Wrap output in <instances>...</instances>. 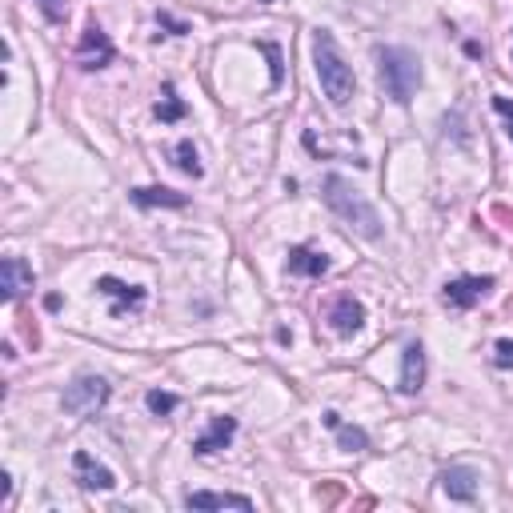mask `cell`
Segmentation results:
<instances>
[{
	"label": "cell",
	"mask_w": 513,
	"mask_h": 513,
	"mask_svg": "<svg viewBox=\"0 0 513 513\" xmlns=\"http://www.w3.org/2000/svg\"><path fill=\"white\" fill-rule=\"evenodd\" d=\"M313 69H317V81H321V92L329 97V105H337V109L349 105L357 81H353V69L337 52V41L325 29L313 33Z\"/></svg>",
	"instance_id": "cell-1"
},
{
	"label": "cell",
	"mask_w": 513,
	"mask_h": 513,
	"mask_svg": "<svg viewBox=\"0 0 513 513\" xmlns=\"http://www.w3.org/2000/svg\"><path fill=\"white\" fill-rule=\"evenodd\" d=\"M321 189H325V204H329L333 213H337V217L345 221V225L349 229H357L361 237H369V241H377L381 233V217H377V209H373V204L361 197L357 189H353L349 181H345V176H337V173H329L321 181Z\"/></svg>",
	"instance_id": "cell-2"
},
{
	"label": "cell",
	"mask_w": 513,
	"mask_h": 513,
	"mask_svg": "<svg viewBox=\"0 0 513 513\" xmlns=\"http://www.w3.org/2000/svg\"><path fill=\"white\" fill-rule=\"evenodd\" d=\"M377 81L389 100L409 105L422 89V61L409 49H377Z\"/></svg>",
	"instance_id": "cell-3"
},
{
	"label": "cell",
	"mask_w": 513,
	"mask_h": 513,
	"mask_svg": "<svg viewBox=\"0 0 513 513\" xmlns=\"http://www.w3.org/2000/svg\"><path fill=\"white\" fill-rule=\"evenodd\" d=\"M109 394H113V389H109L105 377H92V373H85V377H77L69 389H64L61 405H64V413H72V417H92L97 409H105Z\"/></svg>",
	"instance_id": "cell-4"
},
{
	"label": "cell",
	"mask_w": 513,
	"mask_h": 513,
	"mask_svg": "<svg viewBox=\"0 0 513 513\" xmlns=\"http://www.w3.org/2000/svg\"><path fill=\"white\" fill-rule=\"evenodd\" d=\"M489 289H493V277H453V281H445V289H442V301L450 305V309L465 313V309H473V305H481L485 297H489Z\"/></svg>",
	"instance_id": "cell-5"
},
{
	"label": "cell",
	"mask_w": 513,
	"mask_h": 513,
	"mask_svg": "<svg viewBox=\"0 0 513 513\" xmlns=\"http://www.w3.org/2000/svg\"><path fill=\"white\" fill-rule=\"evenodd\" d=\"M117 49L113 41H109V33L100 29V24H89L85 33H81V44H77V64L81 69H105V64H113Z\"/></svg>",
	"instance_id": "cell-6"
},
{
	"label": "cell",
	"mask_w": 513,
	"mask_h": 513,
	"mask_svg": "<svg viewBox=\"0 0 513 513\" xmlns=\"http://www.w3.org/2000/svg\"><path fill=\"white\" fill-rule=\"evenodd\" d=\"M329 325H333V333H341V337H353V333L366 325V305H361L353 293H337L329 305Z\"/></svg>",
	"instance_id": "cell-7"
},
{
	"label": "cell",
	"mask_w": 513,
	"mask_h": 513,
	"mask_svg": "<svg viewBox=\"0 0 513 513\" xmlns=\"http://www.w3.org/2000/svg\"><path fill=\"white\" fill-rule=\"evenodd\" d=\"M422 385H425V349H422V341H409L405 353H401L397 389H401L405 397H413V394H422Z\"/></svg>",
	"instance_id": "cell-8"
},
{
	"label": "cell",
	"mask_w": 513,
	"mask_h": 513,
	"mask_svg": "<svg viewBox=\"0 0 513 513\" xmlns=\"http://www.w3.org/2000/svg\"><path fill=\"white\" fill-rule=\"evenodd\" d=\"M442 489L450 501H465L470 506L473 498H478V470H470V465H450V470H442Z\"/></svg>",
	"instance_id": "cell-9"
},
{
	"label": "cell",
	"mask_w": 513,
	"mask_h": 513,
	"mask_svg": "<svg viewBox=\"0 0 513 513\" xmlns=\"http://www.w3.org/2000/svg\"><path fill=\"white\" fill-rule=\"evenodd\" d=\"M33 269L24 265L21 257H5L0 261V289H5V301H21L24 293L33 289Z\"/></svg>",
	"instance_id": "cell-10"
},
{
	"label": "cell",
	"mask_w": 513,
	"mask_h": 513,
	"mask_svg": "<svg viewBox=\"0 0 513 513\" xmlns=\"http://www.w3.org/2000/svg\"><path fill=\"white\" fill-rule=\"evenodd\" d=\"M72 470H77V481L85 485V489H113L117 485V478H113V470H109V465H100L97 457L92 453H85V450H77L72 453Z\"/></svg>",
	"instance_id": "cell-11"
},
{
	"label": "cell",
	"mask_w": 513,
	"mask_h": 513,
	"mask_svg": "<svg viewBox=\"0 0 513 513\" xmlns=\"http://www.w3.org/2000/svg\"><path fill=\"white\" fill-rule=\"evenodd\" d=\"M97 293L113 297V317L128 313V309H141L145 305V289L141 285H125L117 277H97Z\"/></svg>",
	"instance_id": "cell-12"
},
{
	"label": "cell",
	"mask_w": 513,
	"mask_h": 513,
	"mask_svg": "<svg viewBox=\"0 0 513 513\" xmlns=\"http://www.w3.org/2000/svg\"><path fill=\"white\" fill-rule=\"evenodd\" d=\"M237 437V417H213V425H209V433L197 437L193 442V453L197 457H209V453H217V450H225V445Z\"/></svg>",
	"instance_id": "cell-13"
},
{
	"label": "cell",
	"mask_w": 513,
	"mask_h": 513,
	"mask_svg": "<svg viewBox=\"0 0 513 513\" xmlns=\"http://www.w3.org/2000/svg\"><path fill=\"white\" fill-rule=\"evenodd\" d=\"M329 265H333L329 257L317 253V249H305V245L289 249V261H285V269L293 277H325V273H329Z\"/></svg>",
	"instance_id": "cell-14"
},
{
	"label": "cell",
	"mask_w": 513,
	"mask_h": 513,
	"mask_svg": "<svg viewBox=\"0 0 513 513\" xmlns=\"http://www.w3.org/2000/svg\"><path fill=\"white\" fill-rule=\"evenodd\" d=\"M189 509H253L245 493H189L185 498Z\"/></svg>",
	"instance_id": "cell-15"
},
{
	"label": "cell",
	"mask_w": 513,
	"mask_h": 513,
	"mask_svg": "<svg viewBox=\"0 0 513 513\" xmlns=\"http://www.w3.org/2000/svg\"><path fill=\"white\" fill-rule=\"evenodd\" d=\"M133 201L141 204V209H185L189 204V197L185 193H173V189H161V185H153V189H133Z\"/></svg>",
	"instance_id": "cell-16"
},
{
	"label": "cell",
	"mask_w": 513,
	"mask_h": 513,
	"mask_svg": "<svg viewBox=\"0 0 513 513\" xmlns=\"http://www.w3.org/2000/svg\"><path fill=\"white\" fill-rule=\"evenodd\" d=\"M173 157H176V169H181L185 176H193V181H197V176L204 173L201 169V157H197V148H193V141H189V137H185V141H176V148H173Z\"/></svg>",
	"instance_id": "cell-17"
},
{
	"label": "cell",
	"mask_w": 513,
	"mask_h": 513,
	"mask_svg": "<svg viewBox=\"0 0 513 513\" xmlns=\"http://www.w3.org/2000/svg\"><path fill=\"white\" fill-rule=\"evenodd\" d=\"M185 117V100L176 97V89L165 81V97H161V105H157V120L161 125H173V120H181Z\"/></svg>",
	"instance_id": "cell-18"
},
{
	"label": "cell",
	"mask_w": 513,
	"mask_h": 513,
	"mask_svg": "<svg viewBox=\"0 0 513 513\" xmlns=\"http://www.w3.org/2000/svg\"><path fill=\"white\" fill-rule=\"evenodd\" d=\"M145 405H148V413H153V417H169L181 401H176V394H165V389H148Z\"/></svg>",
	"instance_id": "cell-19"
},
{
	"label": "cell",
	"mask_w": 513,
	"mask_h": 513,
	"mask_svg": "<svg viewBox=\"0 0 513 513\" xmlns=\"http://www.w3.org/2000/svg\"><path fill=\"white\" fill-rule=\"evenodd\" d=\"M337 445L349 453H361V450H369V437H366V429H357V425H337Z\"/></svg>",
	"instance_id": "cell-20"
},
{
	"label": "cell",
	"mask_w": 513,
	"mask_h": 513,
	"mask_svg": "<svg viewBox=\"0 0 513 513\" xmlns=\"http://www.w3.org/2000/svg\"><path fill=\"white\" fill-rule=\"evenodd\" d=\"M261 52L269 57V81H273V89L285 81V64H281V49H277L273 41H261Z\"/></svg>",
	"instance_id": "cell-21"
},
{
	"label": "cell",
	"mask_w": 513,
	"mask_h": 513,
	"mask_svg": "<svg viewBox=\"0 0 513 513\" xmlns=\"http://www.w3.org/2000/svg\"><path fill=\"white\" fill-rule=\"evenodd\" d=\"M493 366H498V369H513V341L501 337L498 345H493Z\"/></svg>",
	"instance_id": "cell-22"
},
{
	"label": "cell",
	"mask_w": 513,
	"mask_h": 513,
	"mask_svg": "<svg viewBox=\"0 0 513 513\" xmlns=\"http://www.w3.org/2000/svg\"><path fill=\"white\" fill-rule=\"evenodd\" d=\"M493 113L506 120V133H509V141H513V100L509 97H493Z\"/></svg>",
	"instance_id": "cell-23"
},
{
	"label": "cell",
	"mask_w": 513,
	"mask_h": 513,
	"mask_svg": "<svg viewBox=\"0 0 513 513\" xmlns=\"http://www.w3.org/2000/svg\"><path fill=\"white\" fill-rule=\"evenodd\" d=\"M36 5H41V13L49 16L52 24H61V21H64V13H69V8H64V0H36Z\"/></svg>",
	"instance_id": "cell-24"
},
{
	"label": "cell",
	"mask_w": 513,
	"mask_h": 513,
	"mask_svg": "<svg viewBox=\"0 0 513 513\" xmlns=\"http://www.w3.org/2000/svg\"><path fill=\"white\" fill-rule=\"evenodd\" d=\"M157 24H161V29H169L173 36H185L189 33V24H181V21H173L169 13H157Z\"/></svg>",
	"instance_id": "cell-25"
},
{
	"label": "cell",
	"mask_w": 513,
	"mask_h": 513,
	"mask_svg": "<svg viewBox=\"0 0 513 513\" xmlns=\"http://www.w3.org/2000/svg\"><path fill=\"white\" fill-rule=\"evenodd\" d=\"M317 498H321L325 506H333V501L341 498V485H321V489H317Z\"/></svg>",
	"instance_id": "cell-26"
},
{
	"label": "cell",
	"mask_w": 513,
	"mask_h": 513,
	"mask_svg": "<svg viewBox=\"0 0 513 513\" xmlns=\"http://www.w3.org/2000/svg\"><path fill=\"white\" fill-rule=\"evenodd\" d=\"M8 498H13V478H8V473H0V501L8 506Z\"/></svg>",
	"instance_id": "cell-27"
},
{
	"label": "cell",
	"mask_w": 513,
	"mask_h": 513,
	"mask_svg": "<svg viewBox=\"0 0 513 513\" xmlns=\"http://www.w3.org/2000/svg\"><path fill=\"white\" fill-rule=\"evenodd\" d=\"M325 425L337 429V425H341V413H333V409H329V413H325Z\"/></svg>",
	"instance_id": "cell-28"
},
{
	"label": "cell",
	"mask_w": 513,
	"mask_h": 513,
	"mask_svg": "<svg viewBox=\"0 0 513 513\" xmlns=\"http://www.w3.org/2000/svg\"><path fill=\"white\" fill-rule=\"evenodd\" d=\"M265 5H273V0H265Z\"/></svg>",
	"instance_id": "cell-29"
}]
</instances>
